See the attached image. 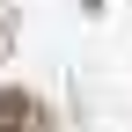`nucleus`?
Instances as JSON below:
<instances>
[{
	"label": "nucleus",
	"instance_id": "nucleus-1",
	"mask_svg": "<svg viewBox=\"0 0 132 132\" xmlns=\"http://www.w3.org/2000/svg\"><path fill=\"white\" fill-rule=\"evenodd\" d=\"M0 132H44V103L22 95V88H7L0 95Z\"/></svg>",
	"mask_w": 132,
	"mask_h": 132
}]
</instances>
